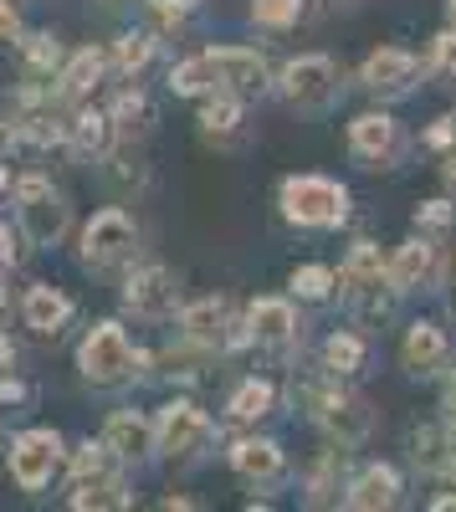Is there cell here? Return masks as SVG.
I'll list each match as a JSON object with an SVG mask.
<instances>
[{
	"label": "cell",
	"instance_id": "6da1fadb",
	"mask_svg": "<svg viewBox=\"0 0 456 512\" xmlns=\"http://www.w3.org/2000/svg\"><path fill=\"white\" fill-rule=\"evenodd\" d=\"M282 216L293 226L328 231L349 216V195L344 185L323 180V175H293V180H282Z\"/></svg>",
	"mask_w": 456,
	"mask_h": 512
},
{
	"label": "cell",
	"instance_id": "7a4b0ae2",
	"mask_svg": "<svg viewBox=\"0 0 456 512\" xmlns=\"http://www.w3.org/2000/svg\"><path fill=\"white\" fill-rule=\"evenodd\" d=\"M16 216H21V236L31 246H57L67 236V205L41 175L16 180Z\"/></svg>",
	"mask_w": 456,
	"mask_h": 512
},
{
	"label": "cell",
	"instance_id": "3957f363",
	"mask_svg": "<svg viewBox=\"0 0 456 512\" xmlns=\"http://www.w3.org/2000/svg\"><path fill=\"white\" fill-rule=\"evenodd\" d=\"M77 364H82V374H88L93 384H118V379H129V374H134L139 354H134L129 333H123L118 323H98L88 338H82Z\"/></svg>",
	"mask_w": 456,
	"mask_h": 512
},
{
	"label": "cell",
	"instance_id": "277c9868",
	"mask_svg": "<svg viewBox=\"0 0 456 512\" xmlns=\"http://www.w3.org/2000/svg\"><path fill=\"white\" fill-rule=\"evenodd\" d=\"M200 57H205V67H211V82L231 98H262L272 88V72L252 47H211Z\"/></svg>",
	"mask_w": 456,
	"mask_h": 512
},
{
	"label": "cell",
	"instance_id": "5b68a950",
	"mask_svg": "<svg viewBox=\"0 0 456 512\" xmlns=\"http://www.w3.org/2000/svg\"><path fill=\"white\" fill-rule=\"evenodd\" d=\"M134 221L123 216V210H98V216L88 221V231H82V267H93V272H108L118 262H129L134 256Z\"/></svg>",
	"mask_w": 456,
	"mask_h": 512
},
{
	"label": "cell",
	"instance_id": "8992f818",
	"mask_svg": "<svg viewBox=\"0 0 456 512\" xmlns=\"http://www.w3.org/2000/svg\"><path fill=\"white\" fill-rule=\"evenodd\" d=\"M62 466V436L57 431H21L16 441H11V477H16V487L21 492H41L52 482V472Z\"/></svg>",
	"mask_w": 456,
	"mask_h": 512
},
{
	"label": "cell",
	"instance_id": "52a82bcc",
	"mask_svg": "<svg viewBox=\"0 0 456 512\" xmlns=\"http://www.w3.org/2000/svg\"><path fill=\"white\" fill-rule=\"evenodd\" d=\"M205 441H211V420H205L200 405L170 400V405L159 410V420H154V451H164V456H190V451H200Z\"/></svg>",
	"mask_w": 456,
	"mask_h": 512
},
{
	"label": "cell",
	"instance_id": "ba28073f",
	"mask_svg": "<svg viewBox=\"0 0 456 512\" xmlns=\"http://www.w3.org/2000/svg\"><path fill=\"white\" fill-rule=\"evenodd\" d=\"M277 88H282V98L293 108H323L328 98H334V88H339V67L328 57H298V62H287Z\"/></svg>",
	"mask_w": 456,
	"mask_h": 512
},
{
	"label": "cell",
	"instance_id": "9c48e42d",
	"mask_svg": "<svg viewBox=\"0 0 456 512\" xmlns=\"http://www.w3.org/2000/svg\"><path fill=\"white\" fill-rule=\"evenodd\" d=\"M123 303H129L139 318H170L180 308V282L170 267H139L123 287Z\"/></svg>",
	"mask_w": 456,
	"mask_h": 512
},
{
	"label": "cell",
	"instance_id": "30bf717a",
	"mask_svg": "<svg viewBox=\"0 0 456 512\" xmlns=\"http://www.w3.org/2000/svg\"><path fill=\"white\" fill-rule=\"evenodd\" d=\"M180 328H185L190 344H200V349H226V344L241 338V333H231L236 323H231V303H226V297H200V303H190L180 313Z\"/></svg>",
	"mask_w": 456,
	"mask_h": 512
},
{
	"label": "cell",
	"instance_id": "8fae6325",
	"mask_svg": "<svg viewBox=\"0 0 456 512\" xmlns=\"http://www.w3.org/2000/svg\"><path fill=\"white\" fill-rule=\"evenodd\" d=\"M349 149L369 164V169H380L400 154V123L390 113H359L349 123Z\"/></svg>",
	"mask_w": 456,
	"mask_h": 512
},
{
	"label": "cell",
	"instance_id": "7c38bea8",
	"mask_svg": "<svg viewBox=\"0 0 456 512\" xmlns=\"http://www.w3.org/2000/svg\"><path fill=\"white\" fill-rule=\"evenodd\" d=\"M416 82H421V62L400 47H380L364 62V88L380 93V98H400V93L416 88Z\"/></svg>",
	"mask_w": 456,
	"mask_h": 512
},
{
	"label": "cell",
	"instance_id": "4fadbf2b",
	"mask_svg": "<svg viewBox=\"0 0 456 512\" xmlns=\"http://www.w3.org/2000/svg\"><path fill=\"white\" fill-rule=\"evenodd\" d=\"M103 446L118 456V461H144L154 451V425L134 410H113L108 425H103Z\"/></svg>",
	"mask_w": 456,
	"mask_h": 512
},
{
	"label": "cell",
	"instance_id": "5bb4252c",
	"mask_svg": "<svg viewBox=\"0 0 456 512\" xmlns=\"http://www.w3.org/2000/svg\"><path fill=\"white\" fill-rule=\"evenodd\" d=\"M103 72H108V52H98V47L72 52V57L57 67V98H62V103L88 98V93L98 88V82H103Z\"/></svg>",
	"mask_w": 456,
	"mask_h": 512
},
{
	"label": "cell",
	"instance_id": "9a60e30c",
	"mask_svg": "<svg viewBox=\"0 0 456 512\" xmlns=\"http://www.w3.org/2000/svg\"><path fill=\"white\" fill-rule=\"evenodd\" d=\"M72 154H82V159H103L108 149H113V118L103 113V108H77L72 118H67V139H62Z\"/></svg>",
	"mask_w": 456,
	"mask_h": 512
},
{
	"label": "cell",
	"instance_id": "2e32d148",
	"mask_svg": "<svg viewBox=\"0 0 456 512\" xmlns=\"http://www.w3.org/2000/svg\"><path fill=\"white\" fill-rule=\"evenodd\" d=\"M339 282H344V292H349V297H369V292L390 287V282H385V256H380V246H375V241L349 246L344 267H339Z\"/></svg>",
	"mask_w": 456,
	"mask_h": 512
},
{
	"label": "cell",
	"instance_id": "e0dca14e",
	"mask_svg": "<svg viewBox=\"0 0 456 512\" xmlns=\"http://www.w3.org/2000/svg\"><path fill=\"white\" fill-rule=\"evenodd\" d=\"M354 512H380V507H395L400 502V477L395 466H364V472L349 482V497H344Z\"/></svg>",
	"mask_w": 456,
	"mask_h": 512
},
{
	"label": "cell",
	"instance_id": "ac0fdd59",
	"mask_svg": "<svg viewBox=\"0 0 456 512\" xmlns=\"http://www.w3.org/2000/svg\"><path fill=\"white\" fill-rule=\"evenodd\" d=\"M293 333H298V318H293V303H282V297H257L252 313H246V338H257V344H287Z\"/></svg>",
	"mask_w": 456,
	"mask_h": 512
},
{
	"label": "cell",
	"instance_id": "d6986e66",
	"mask_svg": "<svg viewBox=\"0 0 456 512\" xmlns=\"http://www.w3.org/2000/svg\"><path fill=\"white\" fill-rule=\"evenodd\" d=\"M313 420H323L328 431L339 436V446H354V441L369 431V410H364V400L349 395V390H334V395L323 400V410H318Z\"/></svg>",
	"mask_w": 456,
	"mask_h": 512
},
{
	"label": "cell",
	"instance_id": "ffe728a7",
	"mask_svg": "<svg viewBox=\"0 0 456 512\" xmlns=\"http://www.w3.org/2000/svg\"><path fill=\"white\" fill-rule=\"evenodd\" d=\"M21 313H26V328H36V333H62V323L72 318V303H67V292L62 287H52V282H36L31 292H26V303H21Z\"/></svg>",
	"mask_w": 456,
	"mask_h": 512
},
{
	"label": "cell",
	"instance_id": "44dd1931",
	"mask_svg": "<svg viewBox=\"0 0 456 512\" xmlns=\"http://www.w3.org/2000/svg\"><path fill=\"white\" fill-rule=\"evenodd\" d=\"M108 118H113V144H139V139H149V128H154V108H149V98L139 88H123L118 103L108 108Z\"/></svg>",
	"mask_w": 456,
	"mask_h": 512
},
{
	"label": "cell",
	"instance_id": "7402d4cb",
	"mask_svg": "<svg viewBox=\"0 0 456 512\" xmlns=\"http://www.w3.org/2000/svg\"><path fill=\"white\" fill-rule=\"evenodd\" d=\"M431 262H436V251H431V241H405L390 262H385V282H390V292H410V287H421L426 277H431Z\"/></svg>",
	"mask_w": 456,
	"mask_h": 512
},
{
	"label": "cell",
	"instance_id": "603a6c76",
	"mask_svg": "<svg viewBox=\"0 0 456 512\" xmlns=\"http://www.w3.org/2000/svg\"><path fill=\"white\" fill-rule=\"evenodd\" d=\"M231 466L246 477V482H272L282 472V446L277 441H257V436H246L231 446Z\"/></svg>",
	"mask_w": 456,
	"mask_h": 512
},
{
	"label": "cell",
	"instance_id": "cb8c5ba5",
	"mask_svg": "<svg viewBox=\"0 0 456 512\" xmlns=\"http://www.w3.org/2000/svg\"><path fill=\"white\" fill-rule=\"evenodd\" d=\"M446 333L436 328V323H416L405 333V369H416V374H431V369H441L446 364Z\"/></svg>",
	"mask_w": 456,
	"mask_h": 512
},
{
	"label": "cell",
	"instance_id": "d4e9b609",
	"mask_svg": "<svg viewBox=\"0 0 456 512\" xmlns=\"http://www.w3.org/2000/svg\"><path fill=\"white\" fill-rule=\"evenodd\" d=\"M77 512H88V507H134V497H129V487H123L113 472L108 477H88V482H77V492L67 497Z\"/></svg>",
	"mask_w": 456,
	"mask_h": 512
},
{
	"label": "cell",
	"instance_id": "484cf974",
	"mask_svg": "<svg viewBox=\"0 0 456 512\" xmlns=\"http://www.w3.org/2000/svg\"><path fill=\"white\" fill-rule=\"evenodd\" d=\"M272 405H277V390H272V384H267V379H246L241 390L231 395V420L252 425V420L272 415Z\"/></svg>",
	"mask_w": 456,
	"mask_h": 512
},
{
	"label": "cell",
	"instance_id": "4316f807",
	"mask_svg": "<svg viewBox=\"0 0 456 512\" xmlns=\"http://www.w3.org/2000/svg\"><path fill=\"white\" fill-rule=\"evenodd\" d=\"M200 128H205L211 139H231L236 128H241V98H231V93L216 88V98L200 108Z\"/></svg>",
	"mask_w": 456,
	"mask_h": 512
},
{
	"label": "cell",
	"instance_id": "83f0119b",
	"mask_svg": "<svg viewBox=\"0 0 456 512\" xmlns=\"http://www.w3.org/2000/svg\"><path fill=\"white\" fill-rule=\"evenodd\" d=\"M323 364H328V374H359L364 369V344L354 333H334L323 344Z\"/></svg>",
	"mask_w": 456,
	"mask_h": 512
},
{
	"label": "cell",
	"instance_id": "f1b7e54d",
	"mask_svg": "<svg viewBox=\"0 0 456 512\" xmlns=\"http://www.w3.org/2000/svg\"><path fill=\"white\" fill-rule=\"evenodd\" d=\"M21 52H26L31 72H57V67H62V41H57L52 31H31V36L21 41Z\"/></svg>",
	"mask_w": 456,
	"mask_h": 512
},
{
	"label": "cell",
	"instance_id": "f546056e",
	"mask_svg": "<svg viewBox=\"0 0 456 512\" xmlns=\"http://www.w3.org/2000/svg\"><path fill=\"white\" fill-rule=\"evenodd\" d=\"M149 57H154V36H144V31H129V36H118V47H113V62H118V72H139V67H149Z\"/></svg>",
	"mask_w": 456,
	"mask_h": 512
},
{
	"label": "cell",
	"instance_id": "4dcf8cb0",
	"mask_svg": "<svg viewBox=\"0 0 456 512\" xmlns=\"http://www.w3.org/2000/svg\"><path fill=\"white\" fill-rule=\"evenodd\" d=\"M113 451L103 446V441H88V446H77V456H72V477L77 482H88V477H108L113 472Z\"/></svg>",
	"mask_w": 456,
	"mask_h": 512
},
{
	"label": "cell",
	"instance_id": "1f68e13d",
	"mask_svg": "<svg viewBox=\"0 0 456 512\" xmlns=\"http://www.w3.org/2000/svg\"><path fill=\"white\" fill-rule=\"evenodd\" d=\"M298 16H303V0H252V21H257V26L287 31Z\"/></svg>",
	"mask_w": 456,
	"mask_h": 512
},
{
	"label": "cell",
	"instance_id": "d6a6232c",
	"mask_svg": "<svg viewBox=\"0 0 456 512\" xmlns=\"http://www.w3.org/2000/svg\"><path fill=\"white\" fill-rule=\"evenodd\" d=\"M170 88L185 93V98H195V93H205V88H216V82H211V67H205V57H190V62L170 67Z\"/></svg>",
	"mask_w": 456,
	"mask_h": 512
},
{
	"label": "cell",
	"instance_id": "836d02e7",
	"mask_svg": "<svg viewBox=\"0 0 456 512\" xmlns=\"http://www.w3.org/2000/svg\"><path fill=\"white\" fill-rule=\"evenodd\" d=\"M334 282H339V277L328 272V267H298V272H293V292L308 297V303H323V297L334 292Z\"/></svg>",
	"mask_w": 456,
	"mask_h": 512
},
{
	"label": "cell",
	"instance_id": "e575fe53",
	"mask_svg": "<svg viewBox=\"0 0 456 512\" xmlns=\"http://www.w3.org/2000/svg\"><path fill=\"white\" fill-rule=\"evenodd\" d=\"M144 6H149V21L159 31H180L185 26V0H144Z\"/></svg>",
	"mask_w": 456,
	"mask_h": 512
},
{
	"label": "cell",
	"instance_id": "d590c367",
	"mask_svg": "<svg viewBox=\"0 0 456 512\" xmlns=\"http://www.w3.org/2000/svg\"><path fill=\"white\" fill-rule=\"evenodd\" d=\"M431 72L456 77V31H441V36H436V47H431Z\"/></svg>",
	"mask_w": 456,
	"mask_h": 512
},
{
	"label": "cell",
	"instance_id": "8d00e7d4",
	"mask_svg": "<svg viewBox=\"0 0 456 512\" xmlns=\"http://www.w3.org/2000/svg\"><path fill=\"white\" fill-rule=\"evenodd\" d=\"M416 226H426V231H441V226H451V205L446 200H431L421 216H416Z\"/></svg>",
	"mask_w": 456,
	"mask_h": 512
},
{
	"label": "cell",
	"instance_id": "74e56055",
	"mask_svg": "<svg viewBox=\"0 0 456 512\" xmlns=\"http://www.w3.org/2000/svg\"><path fill=\"white\" fill-rule=\"evenodd\" d=\"M16 36H21V16L11 0H0V41H16Z\"/></svg>",
	"mask_w": 456,
	"mask_h": 512
},
{
	"label": "cell",
	"instance_id": "f35d334b",
	"mask_svg": "<svg viewBox=\"0 0 456 512\" xmlns=\"http://www.w3.org/2000/svg\"><path fill=\"white\" fill-rule=\"evenodd\" d=\"M0 262H11V267L21 262V241L11 236V226H0Z\"/></svg>",
	"mask_w": 456,
	"mask_h": 512
},
{
	"label": "cell",
	"instance_id": "ab89813d",
	"mask_svg": "<svg viewBox=\"0 0 456 512\" xmlns=\"http://www.w3.org/2000/svg\"><path fill=\"white\" fill-rule=\"evenodd\" d=\"M16 364V349H11V338H0V369H11Z\"/></svg>",
	"mask_w": 456,
	"mask_h": 512
},
{
	"label": "cell",
	"instance_id": "60d3db41",
	"mask_svg": "<svg viewBox=\"0 0 456 512\" xmlns=\"http://www.w3.org/2000/svg\"><path fill=\"white\" fill-rule=\"evenodd\" d=\"M6 144H11V118L0 113V149H6Z\"/></svg>",
	"mask_w": 456,
	"mask_h": 512
},
{
	"label": "cell",
	"instance_id": "b9f144b4",
	"mask_svg": "<svg viewBox=\"0 0 456 512\" xmlns=\"http://www.w3.org/2000/svg\"><path fill=\"white\" fill-rule=\"evenodd\" d=\"M446 415H451V425H456V384L446 390Z\"/></svg>",
	"mask_w": 456,
	"mask_h": 512
},
{
	"label": "cell",
	"instance_id": "7bdbcfd3",
	"mask_svg": "<svg viewBox=\"0 0 456 512\" xmlns=\"http://www.w3.org/2000/svg\"><path fill=\"white\" fill-rule=\"evenodd\" d=\"M446 180H451V185H456V149H451V154H446Z\"/></svg>",
	"mask_w": 456,
	"mask_h": 512
},
{
	"label": "cell",
	"instance_id": "ee69618b",
	"mask_svg": "<svg viewBox=\"0 0 456 512\" xmlns=\"http://www.w3.org/2000/svg\"><path fill=\"white\" fill-rule=\"evenodd\" d=\"M431 507H436V512H446V507H456V497H436Z\"/></svg>",
	"mask_w": 456,
	"mask_h": 512
},
{
	"label": "cell",
	"instance_id": "f6af8a7d",
	"mask_svg": "<svg viewBox=\"0 0 456 512\" xmlns=\"http://www.w3.org/2000/svg\"><path fill=\"white\" fill-rule=\"evenodd\" d=\"M446 11H451V26H456V0H446Z\"/></svg>",
	"mask_w": 456,
	"mask_h": 512
},
{
	"label": "cell",
	"instance_id": "bcb514c9",
	"mask_svg": "<svg viewBox=\"0 0 456 512\" xmlns=\"http://www.w3.org/2000/svg\"><path fill=\"white\" fill-rule=\"evenodd\" d=\"M0 185H11V175H6V169H0Z\"/></svg>",
	"mask_w": 456,
	"mask_h": 512
},
{
	"label": "cell",
	"instance_id": "7dc6e473",
	"mask_svg": "<svg viewBox=\"0 0 456 512\" xmlns=\"http://www.w3.org/2000/svg\"><path fill=\"white\" fill-rule=\"evenodd\" d=\"M0 303H6V292H0Z\"/></svg>",
	"mask_w": 456,
	"mask_h": 512
},
{
	"label": "cell",
	"instance_id": "c3c4849f",
	"mask_svg": "<svg viewBox=\"0 0 456 512\" xmlns=\"http://www.w3.org/2000/svg\"><path fill=\"white\" fill-rule=\"evenodd\" d=\"M451 123H456V118H451Z\"/></svg>",
	"mask_w": 456,
	"mask_h": 512
}]
</instances>
